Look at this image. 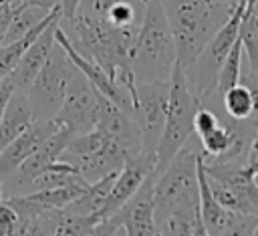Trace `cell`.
<instances>
[{
    "label": "cell",
    "mask_w": 258,
    "mask_h": 236,
    "mask_svg": "<svg viewBox=\"0 0 258 236\" xmlns=\"http://www.w3.org/2000/svg\"><path fill=\"white\" fill-rule=\"evenodd\" d=\"M175 48L177 63L185 71L228 22L238 4H216L208 0H161Z\"/></svg>",
    "instance_id": "6da1fadb"
},
{
    "label": "cell",
    "mask_w": 258,
    "mask_h": 236,
    "mask_svg": "<svg viewBox=\"0 0 258 236\" xmlns=\"http://www.w3.org/2000/svg\"><path fill=\"white\" fill-rule=\"evenodd\" d=\"M177 65L175 40L161 0L145 4L143 22L133 50V75L137 83H165Z\"/></svg>",
    "instance_id": "7a4b0ae2"
},
{
    "label": "cell",
    "mask_w": 258,
    "mask_h": 236,
    "mask_svg": "<svg viewBox=\"0 0 258 236\" xmlns=\"http://www.w3.org/2000/svg\"><path fill=\"white\" fill-rule=\"evenodd\" d=\"M200 157H202V145L194 143L189 137L187 143L169 161V165L159 175H155L153 200H155V222L157 224L175 208L198 204Z\"/></svg>",
    "instance_id": "3957f363"
},
{
    "label": "cell",
    "mask_w": 258,
    "mask_h": 236,
    "mask_svg": "<svg viewBox=\"0 0 258 236\" xmlns=\"http://www.w3.org/2000/svg\"><path fill=\"white\" fill-rule=\"evenodd\" d=\"M202 107V101L196 93H191L185 73L181 65L177 63L171 77H169V103H167V117L165 127L157 145V165L155 175H159L169 161L177 155V151L187 143V139L194 133V117L198 109Z\"/></svg>",
    "instance_id": "277c9868"
},
{
    "label": "cell",
    "mask_w": 258,
    "mask_h": 236,
    "mask_svg": "<svg viewBox=\"0 0 258 236\" xmlns=\"http://www.w3.org/2000/svg\"><path fill=\"white\" fill-rule=\"evenodd\" d=\"M204 173L212 196L232 214L258 216V184L242 161H208Z\"/></svg>",
    "instance_id": "5b68a950"
},
{
    "label": "cell",
    "mask_w": 258,
    "mask_h": 236,
    "mask_svg": "<svg viewBox=\"0 0 258 236\" xmlns=\"http://www.w3.org/2000/svg\"><path fill=\"white\" fill-rule=\"evenodd\" d=\"M246 6H248V2H238L236 10L228 18V22L214 34V38L206 44V48L200 52V56L183 71L191 93H196L202 103L206 97H212L214 93H218V77H220L222 65H224L232 44L236 42V38L240 34Z\"/></svg>",
    "instance_id": "8992f818"
},
{
    "label": "cell",
    "mask_w": 258,
    "mask_h": 236,
    "mask_svg": "<svg viewBox=\"0 0 258 236\" xmlns=\"http://www.w3.org/2000/svg\"><path fill=\"white\" fill-rule=\"evenodd\" d=\"M75 73L77 67L69 58L67 50L58 42H54L44 67L28 89V101L34 121H50L56 117Z\"/></svg>",
    "instance_id": "52a82bcc"
},
{
    "label": "cell",
    "mask_w": 258,
    "mask_h": 236,
    "mask_svg": "<svg viewBox=\"0 0 258 236\" xmlns=\"http://www.w3.org/2000/svg\"><path fill=\"white\" fill-rule=\"evenodd\" d=\"M169 103V81L165 83H137V103L133 121L141 129L143 151H155L165 127Z\"/></svg>",
    "instance_id": "ba28073f"
},
{
    "label": "cell",
    "mask_w": 258,
    "mask_h": 236,
    "mask_svg": "<svg viewBox=\"0 0 258 236\" xmlns=\"http://www.w3.org/2000/svg\"><path fill=\"white\" fill-rule=\"evenodd\" d=\"M97 111H99V93L87 81V77L77 69L54 121L64 125L73 135H83L95 129Z\"/></svg>",
    "instance_id": "9c48e42d"
},
{
    "label": "cell",
    "mask_w": 258,
    "mask_h": 236,
    "mask_svg": "<svg viewBox=\"0 0 258 236\" xmlns=\"http://www.w3.org/2000/svg\"><path fill=\"white\" fill-rule=\"evenodd\" d=\"M60 125V123H58ZM73 139V133L60 125L12 175H8L6 180H2V188H4V196L10 198V196H24L30 188V184L48 167L52 165L54 161L60 159L62 151L67 149L69 141Z\"/></svg>",
    "instance_id": "30bf717a"
},
{
    "label": "cell",
    "mask_w": 258,
    "mask_h": 236,
    "mask_svg": "<svg viewBox=\"0 0 258 236\" xmlns=\"http://www.w3.org/2000/svg\"><path fill=\"white\" fill-rule=\"evenodd\" d=\"M155 165H157L155 151H141V153L129 157L125 161V165L121 167V171L117 173L111 194L105 200L103 208L99 210L97 218L101 220V218H109V216H115L117 212H121V208L137 194V190L143 186V182L151 173H155Z\"/></svg>",
    "instance_id": "8fae6325"
},
{
    "label": "cell",
    "mask_w": 258,
    "mask_h": 236,
    "mask_svg": "<svg viewBox=\"0 0 258 236\" xmlns=\"http://www.w3.org/2000/svg\"><path fill=\"white\" fill-rule=\"evenodd\" d=\"M99 93V91H97ZM95 129L103 131L111 139H115L129 157L143 151V139L139 125L111 99L99 93V111H97V125Z\"/></svg>",
    "instance_id": "7c38bea8"
},
{
    "label": "cell",
    "mask_w": 258,
    "mask_h": 236,
    "mask_svg": "<svg viewBox=\"0 0 258 236\" xmlns=\"http://www.w3.org/2000/svg\"><path fill=\"white\" fill-rule=\"evenodd\" d=\"M60 125L50 119V121H34L24 133H20L14 141H10L2 151H0V180H6L12 175Z\"/></svg>",
    "instance_id": "4fadbf2b"
},
{
    "label": "cell",
    "mask_w": 258,
    "mask_h": 236,
    "mask_svg": "<svg viewBox=\"0 0 258 236\" xmlns=\"http://www.w3.org/2000/svg\"><path fill=\"white\" fill-rule=\"evenodd\" d=\"M153 186H155V173H151L137 190V194L121 208L119 214L127 236H157Z\"/></svg>",
    "instance_id": "5bb4252c"
},
{
    "label": "cell",
    "mask_w": 258,
    "mask_h": 236,
    "mask_svg": "<svg viewBox=\"0 0 258 236\" xmlns=\"http://www.w3.org/2000/svg\"><path fill=\"white\" fill-rule=\"evenodd\" d=\"M58 24H60V18L52 20V22L44 28V32L28 46V50H26L24 56L20 58L18 67H16L14 73L10 75L12 81H14V91L28 93L32 81L36 79V75H38L40 69L44 67V63H46V58H48V54H50V50H52V46H54V42H56L54 32H56Z\"/></svg>",
    "instance_id": "9a60e30c"
},
{
    "label": "cell",
    "mask_w": 258,
    "mask_h": 236,
    "mask_svg": "<svg viewBox=\"0 0 258 236\" xmlns=\"http://www.w3.org/2000/svg\"><path fill=\"white\" fill-rule=\"evenodd\" d=\"M198 180H200V196H198L200 220H202V224L210 236H220V232L228 226L232 212H228L224 206H220V202L210 192V186H208L206 173H204V153H202L200 163H198Z\"/></svg>",
    "instance_id": "2e32d148"
},
{
    "label": "cell",
    "mask_w": 258,
    "mask_h": 236,
    "mask_svg": "<svg viewBox=\"0 0 258 236\" xmlns=\"http://www.w3.org/2000/svg\"><path fill=\"white\" fill-rule=\"evenodd\" d=\"M32 123H34V117H32L28 93L14 91V95L6 107V113L0 121V151L10 141H14L20 133H24Z\"/></svg>",
    "instance_id": "e0dca14e"
},
{
    "label": "cell",
    "mask_w": 258,
    "mask_h": 236,
    "mask_svg": "<svg viewBox=\"0 0 258 236\" xmlns=\"http://www.w3.org/2000/svg\"><path fill=\"white\" fill-rule=\"evenodd\" d=\"M56 18H62V14H60V8H56V10H52L36 28H32L26 36H22V38H18V40H14V42H8V44H2L0 46V81L4 79V77H10L12 73H14V69L18 67V63H20V58L24 56V52L28 50V46L44 32V28L52 22V20H56Z\"/></svg>",
    "instance_id": "ac0fdd59"
},
{
    "label": "cell",
    "mask_w": 258,
    "mask_h": 236,
    "mask_svg": "<svg viewBox=\"0 0 258 236\" xmlns=\"http://www.w3.org/2000/svg\"><path fill=\"white\" fill-rule=\"evenodd\" d=\"M222 109L232 121H258V103L254 91L240 81L232 89H228L224 95H220Z\"/></svg>",
    "instance_id": "d6986e66"
},
{
    "label": "cell",
    "mask_w": 258,
    "mask_h": 236,
    "mask_svg": "<svg viewBox=\"0 0 258 236\" xmlns=\"http://www.w3.org/2000/svg\"><path fill=\"white\" fill-rule=\"evenodd\" d=\"M89 186H91L89 182H83V184H73V186H62V188L38 190V192L24 194V198L38 210V214L48 212V210H64L73 202H77L89 190Z\"/></svg>",
    "instance_id": "ffe728a7"
},
{
    "label": "cell",
    "mask_w": 258,
    "mask_h": 236,
    "mask_svg": "<svg viewBox=\"0 0 258 236\" xmlns=\"http://www.w3.org/2000/svg\"><path fill=\"white\" fill-rule=\"evenodd\" d=\"M83 182H87V180L79 173V169H77L73 163H69V161H64V159H58V161H54L52 165H48V167L30 184V188H28L26 194L38 192V190H50V188H62V186L83 184Z\"/></svg>",
    "instance_id": "44dd1931"
},
{
    "label": "cell",
    "mask_w": 258,
    "mask_h": 236,
    "mask_svg": "<svg viewBox=\"0 0 258 236\" xmlns=\"http://www.w3.org/2000/svg\"><path fill=\"white\" fill-rule=\"evenodd\" d=\"M198 222H200L198 204L179 206L157 224V234H161V236H194Z\"/></svg>",
    "instance_id": "7402d4cb"
},
{
    "label": "cell",
    "mask_w": 258,
    "mask_h": 236,
    "mask_svg": "<svg viewBox=\"0 0 258 236\" xmlns=\"http://www.w3.org/2000/svg\"><path fill=\"white\" fill-rule=\"evenodd\" d=\"M16 2V0H14ZM50 12H46V10H42V8H34V6H20L18 2H16V12H14V16H12V20H10V26H8V32H6V40H4V44H8V42H14V40H18V38H22V36H26L32 28H36L46 16H48Z\"/></svg>",
    "instance_id": "603a6c76"
},
{
    "label": "cell",
    "mask_w": 258,
    "mask_h": 236,
    "mask_svg": "<svg viewBox=\"0 0 258 236\" xmlns=\"http://www.w3.org/2000/svg\"><path fill=\"white\" fill-rule=\"evenodd\" d=\"M97 222V216H81L69 210H54V236H87Z\"/></svg>",
    "instance_id": "cb8c5ba5"
},
{
    "label": "cell",
    "mask_w": 258,
    "mask_h": 236,
    "mask_svg": "<svg viewBox=\"0 0 258 236\" xmlns=\"http://www.w3.org/2000/svg\"><path fill=\"white\" fill-rule=\"evenodd\" d=\"M242 38L238 34L236 42L232 44L224 65H222V71H220V77H218V97L224 95L228 89H232L234 85L240 83V77H242Z\"/></svg>",
    "instance_id": "d4e9b609"
},
{
    "label": "cell",
    "mask_w": 258,
    "mask_h": 236,
    "mask_svg": "<svg viewBox=\"0 0 258 236\" xmlns=\"http://www.w3.org/2000/svg\"><path fill=\"white\" fill-rule=\"evenodd\" d=\"M250 2V0H248ZM240 38H242V48L248 58V69L258 75V18L252 14L250 4L246 6L242 26H240Z\"/></svg>",
    "instance_id": "484cf974"
},
{
    "label": "cell",
    "mask_w": 258,
    "mask_h": 236,
    "mask_svg": "<svg viewBox=\"0 0 258 236\" xmlns=\"http://www.w3.org/2000/svg\"><path fill=\"white\" fill-rule=\"evenodd\" d=\"M256 226H258V216L232 214L228 226L220 232V236H252V232H254Z\"/></svg>",
    "instance_id": "4316f807"
},
{
    "label": "cell",
    "mask_w": 258,
    "mask_h": 236,
    "mask_svg": "<svg viewBox=\"0 0 258 236\" xmlns=\"http://www.w3.org/2000/svg\"><path fill=\"white\" fill-rule=\"evenodd\" d=\"M32 220L18 216V212L4 200L0 206V236H10L14 234L22 224H30Z\"/></svg>",
    "instance_id": "83f0119b"
},
{
    "label": "cell",
    "mask_w": 258,
    "mask_h": 236,
    "mask_svg": "<svg viewBox=\"0 0 258 236\" xmlns=\"http://www.w3.org/2000/svg\"><path fill=\"white\" fill-rule=\"evenodd\" d=\"M218 125H220V117L216 115V111L202 105L198 109L196 117H194V133H196V137H204L206 133H210Z\"/></svg>",
    "instance_id": "f1b7e54d"
},
{
    "label": "cell",
    "mask_w": 258,
    "mask_h": 236,
    "mask_svg": "<svg viewBox=\"0 0 258 236\" xmlns=\"http://www.w3.org/2000/svg\"><path fill=\"white\" fill-rule=\"evenodd\" d=\"M26 236H54V210L42 212L26 228Z\"/></svg>",
    "instance_id": "f546056e"
},
{
    "label": "cell",
    "mask_w": 258,
    "mask_h": 236,
    "mask_svg": "<svg viewBox=\"0 0 258 236\" xmlns=\"http://www.w3.org/2000/svg\"><path fill=\"white\" fill-rule=\"evenodd\" d=\"M123 226V220H121V214L117 212L115 216H109V218H101L91 230L87 236H115L117 230Z\"/></svg>",
    "instance_id": "4dcf8cb0"
},
{
    "label": "cell",
    "mask_w": 258,
    "mask_h": 236,
    "mask_svg": "<svg viewBox=\"0 0 258 236\" xmlns=\"http://www.w3.org/2000/svg\"><path fill=\"white\" fill-rule=\"evenodd\" d=\"M12 95H14V81H12V77H4L0 81V121L6 113V107L12 99Z\"/></svg>",
    "instance_id": "1f68e13d"
},
{
    "label": "cell",
    "mask_w": 258,
    "mask_h": 236,
    "mask_svg": "<svg viewBox=\"0 0 258 236\" xmlns=\"http://www.w3.org/2000/svg\"><path fill=\"white\" fill-rule=\"evenodd\" d=\"M246 167L254 173V178H258V127L252 135V141H250V147L246 153Z\"/></svg>",
    "instance_id": "d6a6232c"
},
{
    "label": "cell",
    "mask_w": 258,
    "mask_h": 236,
    "mask_svg": "<svg viewBox=\"0 0 258 236\" xmlns=\"http://www.w3.org/2000/svg\"><path fill=\"white\" fill-rule=\"evenodd\" d=\"M14 12H16V2H12V4H8L6 8L0 10V46L6 40V32H8V26H10V20H12Z\"/></svg>",
    "instance_id": "836d02e7"
},
{
    "label": "cell",
    "mask_w": 258,
    "mask_h": 236,
    "mask_svg": "<svg viewBox=\"0 0 258 236\" xmlns=\"http://www.w3.org/2000/svg\"><path fill=\"white\" fill-rule=\"evenodd\" d=\"M16 2L20 6H34V8H42L46 12L60 8V0H16Z\"/></svg>",
    "instance_id": "e575fe53"
},
{
    "label": "cell",
    "mask_w": 258,
    "mask_h": 236,
    "mask_svg": "<svg viewBox=\"0 0 258 236\" xmlns=\"http://www.w3.org/2000/svg\"><path fill=\"white\" fill-rule=\"evenodd\" d=\"M83 0H60V14H62V20H73L79 12V6H81Z\"/></svg>",
    "instance_id": "d590c367"
},
{
    "label": "cell",
    "mask_w": 258,
    "mask_h": 236,
    "mask_svg": "<svg viewBox=\"0 0 258 236\" xmlns=\"http://www.w3.org/2000/svg\"><path fill=\"white\" fill-rule=\"evenodd\" d=\"M194 236H210V234H208V230L204 228V224H202V220L198 222V226H196V232H194Z\"/></svg>",
    "instance_id": "8d00e7d4"
},
{
    "label": "cell",
    "mask_w": 258,
    "mask_h": 236,
    "mask_svg": "<svg viewBox=\"0 0 258 236\" xmlns=\"http://www.w3.org/2000/svg\"><path fill=\"white\" fill-rule=\"evenodd\" d=\"M26 228H28V224H22L14 234H10V236H26Z\"/></svg>",
    "instance_id": "74e56055"
},
{
    "label": "cell",
    "mask_w": 258,
    "mask_h": 236,
    "mask_svg": "<svg viewBox=\"0 0 258 236\" xmlns=\"http://www.w3.org/2000/svg\"><path fill=\"white\" fill-rule=\"evenodd\" d=\"M248 4H250V8H252V14L258 18V0H250Z\"/></svg>",
    "instance_id": "f35d334b"
},
{
    "label": "cell",
    "mask_w": 258,
    "mask_h": 236,
    "mask_svg": "<svg viewBox=\"0 0 258 236\" xmlns=\"http://www.w3.org/2000/svg\"><path fill=\"white\" fill-rule=\"evenodd\" d=\"M208 2H216V4H238L236 0H208Z\"/></svg>",
    "instance_id": "ab89813d"
},
{
    "label": "cell",
    "mask_w": 258,
    "mask_h": 236,
    "mask_svg": "<svg viewBox=\"0 0 258 236\" xmlns=\"http://www.w3.org/2000/svg\"><path fill=\"white\" fill-rule=\"evenodd\" d=\"M4 202V188H2V180H0V206Z\"/></svg>",
    "instance_id": "60d3db41"
},
{
    "label": "cell",
    "mask_w": 258,
    "mask_h": 236,
    "mask_svg": "<svg viewBox=\"0 0 258 236\" xmlns=\"http://www.w3.org/2000/svg\"><path fill=\"white\" fill-rule=\"evenodd\" d=\"M115 236H127V234H125V230H123V226L117 230V234H115Z\"/></svg>",
    "instance_id": "b9f144b4"
},
{
    "label": "cell",
    "mask_w": 258,
    "mask_h": 236,
    "mask_svg": "<svg viewBox=\"0 0 258 236\" xmlns=\"http://www.w3.org/2000/svg\"><path fill=\"white\" fill-rule=\"evenodd\" d=\"M252 236H258V226L254 228V232H252Z\"/></svg>",
    "instance_id": "7bdbcfd3"
},
{
    "label": "cell",
    "mask_w": 258,
    "mask_h": 236,
    "mask_svg": "<svg viewBox=\"0 0 258 236\" xmlns=\"http://www.w3.org/2000/svg\"><path fill=\"white\" fill-rule=\"evenodd\" d=\"M236 2H248V0H236Z\"/></svg>",
    "instance_id": "ee69618b"
},
{
    "label": "cell",
    "mask_w": 258,
    "mask_h": 236,
    "mask_svg": "<svg viewBox=\"0 0 258 236\" xmlns=\"http://www.w3.org/2000/svg\"><path fill=\"white\" fill-rule=\"evenodd\" d=\"M141 2H143V4H147V2H149V0H141Z\"/></svg>",
    "instance_id": "f6af8a7d"
},
{
    "label": "cell",
    "mask_w": 258,
    "mask_h": 236,
    "mask_svg": "<svg viewBox=\"0 0 258 236\" xmlns=\"http://www.w3.org/2000/svg\"><path fill=\"white\" fill-rule=\"evenodd\" d=\"M256 184H258V178H256Z\"/></svg>",
    "instance_id": "bcb514c9"
},
{
    "label": "cell",
    "mask_w": 258,
    "mask_h": 236,
    "mask_svg": "<svg viewBox=\"0 0 258 236\" xmlns=\"http://www.w3.org/2000/svg\"><path fill=\"white\" fill-rule=\"evenodd\" d=\"M157 236H161V234H157Z\"/></svg>",
    "instance_id": "7dc6e473"
}]
</instances>
